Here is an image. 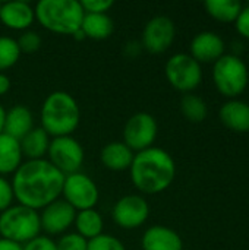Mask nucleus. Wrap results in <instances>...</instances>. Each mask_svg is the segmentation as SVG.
I'll return each instance as SVG.
<instances>
[{
	"label": "nucleus",
	"mask_w": 249,
	"mask_h": 250,
	"mask_svg": "<svg viewBox=\"0 0 249 250\" xmlns=\"http://www.w3.org/2000/svg\"><path fill=\"white\" fill-rule=\"evenodd\" d=\"M4 116H6V110L3 108V105L0 104V133H3V125H4Z\"/></svg>",
	"instance_id": "nucleus-37"
},
{
	"label": "nucleus",
	"mask_w": 249,
	"mask_h": 250,
	"mask_svg": "<svg viewBox=\"0 0 249 250\" xmlns=\"http://www.w3.org/2000/svg\"><path fill=\"white\" fill-rule=\"evenodd\" d=\"M51 138L41 127H34L19 142L22 155L26 160H43L47 155Z\"/></svg>",
	"instance_id": "nucleus-21"
},
{
	"label": "nucleus",
	"mask_w": 249,
	"mask_h": 250,
	"mask_svg": "<svg viewBox=\"0 0 249 250\" xmlns=\"http://www.w3.org/2000/svg\"><path fill=\"white\" fill-rule=\"evenodd\" d=\"M76 41H82V40H85V35H84V32L81 31V29H78L73 35H72Z\"/></svg>",
	"instance_id": "nucleus-38"
},
{
	"label": "nucleus",
	"mask_w": 249,
	"mask_h": 250,
	"mask_svg": "<svg viewBox=\"0 0 249 250\" xmlns=\"http://www.w3.org/2000/svg\"><path fill=\"white\" fill-rule=\"evenodd\" d=\"M164 72L170 85L182 92L195 89L203 79L200 63L191 54L185 53L172 56L164 66Z\"/></svg>",
	"instance_id": "nucleus-9"
},
{
	"label": "nucleus",
	"mask_w": 249,
	"mask_h": 250,
	"mask_svg": "<svg viewBox=\"0 0 249 250\" xmlns=\"http://www.w3.org/2000/svg\"><path fill=\"white\" fill-rule=\"evenodd\" d=\"M22 250H57V248H56V242L51 237L45 234H40L31 242L25 243L22 246Z\"/></svg>",
	"instance_id": "nucleus-32"
},
{
	"label": "nucleus",
	"mask_w": 249,
	"mask_h": 250,
	"mask_svg": "<svg viewBox=\"0 0 249 250\" xmlns=\"http://www.w3.org/2000/svg\"><path fill=\"white\" fill-rule=\"evenodd\" d=\"M18 45H19V50L21 53H26V54H31V53H35L40 50L41 47V37L35 32V31H23L21 34V37L16 40Z\"/></svg>",
	"instance_id": "nucleus-28"
},
{
	"label": "nucleus",
	"mask_w": 249,
	"mask_h": 250,
	"mask_svg": "<svg viewBox=\"0 0 249 250\" xmlns=\"http://www.w3.org/2000/svg\"><path fill=\"white\" fill-rule=\"evenodd\" d=\"M135 152L131 151V148H128L123 142L114 141L103 146L100 152V161L112 171H123L129 170Z\"/></svg>",
	"instance_id": "nucleus-18"
},
{
	"label": "nucleus",
	"mask_w": 249,
	"mask_h": 250,
	"mask_svg": "<svg viewBox=\"0 0 249 250\" xmlns=\"http://www.w3.org/2000/svg\"><path fill=\"white\" fill-rule=\"evenodd\" d=\"M142 250H183L181 236L164 226H153L145 230L141 239Z\"/></svg>",
	"instance_id": "nucleus-15"
},
{
	"label": "nucleus",
	"mask_w": 249,
	"mask_h": 250,
	"mask_svg": "<svg viewBox=\"0 0 249 250\" xmlns=\"http://www.w3.org/2000/svg\"><path fill=\"white\" fill-rule=\"evenodd\" d=\"M32 129H34V116L28 107L18 104L6 111L3 133L21 141Z\"/></svg>",
	"instance_id": "nucleus-17"
},
{
	"label": "nucleus",
	"mask_w": 249,
	"mask_h": 250,
	"mask_svg": "<svg viewBox=\"0 0 249 250\" xmlns=\"http://www.w3.org/2000/svg\"><path fill=\"white\" fill-rule=\"evenodd\" d=\"M0 250H22V245H18L12 240L0 237Z\"/></svg>",
	"instance_id": "nucleus-36"
},
{
	"label": "nucleus",
	"mask_w": 249,
	"mask_h": 250,
	"mask_svg": "<svg viewBox=\"0 0 249 250\" xmlns=\"http://www.w3.org/2000/svg\"><path fill=\"white\" fill-rule=\"evenodd\" d=\"M21 54L22 53L15 38L0 35V72L13 67L18 63Z\"/></svg>",
	"instance_id": "nucleus-26"
},
{
	"label": "nucleus",
	"mask_w": 249,
	"mask_h": 250,
	"mask_svg": "<svg viewBox=\"0 0 249 250\" xmlns=\"http://www.w3.org/2000/svg\"><path fill=\"white\" fill-rule=\"evenodd\" d=\"M181 110L182 114L185 116L186 120L192 122V123H200L207 117V104L205 101L194 94H186L182 101H181Z\"/></svg>",
	"instance_id": "nucleus-25"
},
{
	"label": "nucleus",
	"mask_w": 249,
	"mask_h": 250,
	"mask_svg": "<svg viewBox=\"0 0 249 250\" xmlns=\"http://www.w3.org/2000/svg\"><path fill=\"white\" fill-rule=\"evenodd\" d=\"M87 250H126V248L117 237L103 233L98 237L88 240Z\"/></svg>",
	"instance_id": "nucleus-27"
},
{
	"label": "nucleus",
	"mask_w": 249,
	"mask_h": 250,
	"mask_svg": "<svg viewBox=\"0 0 249 250\" xmlns=\"http://www.w3.org/2000/svg\"><path fill=\"white\" fill-rule=\"evenodd\" d=\"M47 155V161L65 176L81 171L85 160L84 148L73 136L51 138Z\"/></svg>",
	"instance_id": "nucleus-8"
},
{
	"label": "nucleus",
	"mask_w": 249,
	"mask_h": 250,
	"mask_svg": "<svg viewBox=\"0 0 249 250\" xmlns=\"http://www.w3.org/2000/svg\"><path fill=\"white\" fill-rule=\"evenodd\" d=\"M35 19L50 32L73 35L81 29L85 12L78 0H41L34 7Z\"/></svg>",
	"instance_id": "nucleus-4"
},
{
	"label": "nucleus",
	"mask_w": 249,
	"mask_h": 250,
	"mask_svg": "<svg viewBox=\"0 0 249 250\" xmlns=\"http://www.w3.org/2000/svg\"><path fill=\"white\" fill-rule=\"evenodd\" d=\"M158 126L150 113L139 111L132 114L123 127V144L131 148L135 154L139 151H144L147 148H151L156 138H157Z\"/></svg>",
	"instance_id": "nucleus-10"
},
{
	"label": "nucleus",
	"mask_w": 249,
	"mask_h": 250,
	"mask_svg": "<svg viewBox=\"0 0 249 250\" xmlns=\"http://www.w3.org/2000/svg\"><path fill=\"white\" fill-rule=\"evenodd\" d=\"M62 198L78 212L95 208L100 192L95 182L90 176L78 171L65 176Z\"/></svg>",
	"instance_id": "nucleus-7"
},
{
	"label": "nucleus",
	"mask_w": 249,
	"mask_h": 250,
	"mask_svg": "<svg viewBox=\"0 0 249 250\" xmlns=\"http://www.w3.org/2000/svg\"><path fill=\"white\" fill-rule=\"evenodd\" d=\"M73 226L76 229L75 233L88 242V240H92V239L98 237L100 234H103L104 220H103L101 214L95 208H92V209L78 211Z\"/></svg>",
	"instance_id": "nucleus-22"
},
{
	"label": "nucleus",
	"mask_w": 249,
	"mask_h": 250,
	"mask_svg": "<svg viewBox=\"0 0 249 250\" xmlns=\"http://www.w3.org/2000/svg\"><path fill=\"white\" fill-rule=\"evenodd\" d=\"M0 6H1V3H0Z\"/></svg>",
	"instance_id": "nucleus-39"
},
{
	"label": "nucleus",
	"mask_w": 249,
	"mask_h": 250,
	"mask_svg": "<svg viewBox=\"0 0 249 250\" xmlns=\"http://www.w3.org/2000/svg\"><path fill=\"white\" fill-rule=\"evenodd\" d=\"M10 89V79L7 75H4L3 72H0V97L6 95Z\"/></svg>",
	"instance_id": "nucleus-35"
},
{
	"label": "nucleus",
	"mask_w": 249,
	"mask_h": 250,
	"mask_svg": "<svg viewBox=\"0 0 249 250\" xmlns=\"http://www.w3.org/2000/svg\"><path fill=\"white\" fill-rule=\"evenodd\" d=\"M144 48H142V45H141V42L139 41H129V42H126L125 44V48H123V51H125V56L126 57H129V59H135V57H138L139 54H141V51H142Z\"/></svg>",
	"instance_id": "nucleus-34"
},
{
	"label": "nucleus",
	"mask_w": 249,
	"mask_h": 250,
	"mask_svg": "<svg viewBox=\"0 0 249 250\" xmlns=\"http://www.w3.org/2000/svg\"><path fill=\"white\" fill-rule=\"evenodd\" d=\"M40 212L28 207L15 204L0 212V237L25 245L40 236Z\"/></svg>",
	"instance_id": "nucleus-5"
},
{
	"label": "nucleus",
	"mask_w": 249,
	"mask_h": 250,
	"mask_svg": "<svg viewBox=\"0 0 249 250\" xmlns=\"http://www.w3.org/2000/svg\"><path fill=\"white\" fill-rule=\"evenodd\" d=\"M113 0H82L81 6L85 13H107L113 7Z\"/></svg>",
	"instance_id": "nucleus-31"
},
{
	"label": "nucleus",
	"mask_w": 249,
	"mask_h": 250,
	"mask_svg": "<svg viewBox=\"0 0 249 250\" xmlns=\"http://www.w3.org/2000/svg\"><path fill=\"white\" fill-rule=\"evenodd\" d=\"M13 201H15V196H13L12 183L6 177L0 176V212L12 207Z\"/></svg>",
	"instance_id": "nucleus-30"
},
{
	"label": "nucleus",
	"mask_w": 249,
	"mask_h": 250,
	"mask_svg": "<svg viewBox=\"0 0 249 250\" xmlns=\"http://www.w3.org/2000/svg\"><path fill=\"white\" fill-rule=\"evenodd\" d=\"M65 174L45 158L26 160L13 173L12 189L19 205L41 211L48 204L60 199Z\"/></svg>",
	"instance_id": "nucleus-1"
},
{
	"label": "nucleus",
	"mask_w": 249,
	"mask_h": 250,
	"mask_svg": "<svg viewBox=\"0 0 249 250\" xmlns=\"http://www.w3.org/2000/svg\"><path fill=\"white\" fill-rule=\"evenodd\" d=\"M213 79L223 95L236 97L247 88L248 70L245 63L236 56H222L214 64Z\"/></svg>",
	"instance_id": "nucleus-6"
},
{
	"label": "nucleus",
	"mask_w": 249,
	"mask_h": 250,
	"mask_svg": "<svg viewBox=\"0 0 249 250\" xmlns=\"http://www.w3.org/2000/svg\"><path fill=\"white\" fill-rule=\"evenodd\" d=\"M207 12L217 21L230 22L236 21L242 6L236 0H207L205 1Z\"/></svg>",
	"instance_id": "nucleus-24"
},
{
	"label": "nucleus",
	"mask_w": 249,
	"mask_h": 250,
	"mask_svg": "<svg viewBox=\"0 0 249 250\" xmlns=\"http://www.w3.org/2000/svg\"><path fill=\"white\" fill-rule=\"evenodd\" d=\"M223 125L235 132H249V104L244 101H229L220 110Z\"/></svg>",
	"instance_id": "nucleus-20"
},
{
	"label": "nucleus",
	"mask_w": 249,
	"mask_h": 250,
	"mask_svg": "<svg viewBox=\"0 0 249 250\" xmlns=\"http://www.w3.org/2000/svg\"><path fill=\"white\" fill-rule=\"evenodd\" d=\"M35 21L34 7L22 0H13L1 3L0 6V22L15 31H28Z\"/></svg>",
	"instance_id": "nucleus-14"
},
{
	"label": "nucleus",
	"mask_w": 249,
	"mask_h": 250,
	"mask_svg": "<svg viewBox=\"0 0 249 250\" xmlns=\"http://www.w3.org/2000/svg\"><path fill=\"white\" fill-rule=\"evenodd\" d=\"M150 215V205L141 195L122 196L112 209L114 224L123 230H135L141 227Z\"/></svg>",
	"instance_id": "nucleus-11"
},
{
	"label": "nucleus",
	"mask_w": 249,
	"mask_h": 250,
	"mask_svg": "<svg viewBox=\"0 0 249 250\" xmlns=\"http://www.w3.org/2000/svg\"><path fill=\"white\" fill-rule=\"evenodd\" d=\"M176 28L170 18L167 16H154L151 18L141 35V45L144 50L153 54H161L166 50L170 48V45L175 41Z\"/></svg>",
	"instance_id": "nucleus-12"
},
{
	"label": "nucleus",
	"mask_w": 249,
	"mask_h": 250,
	"mask_svg": "<svg viewBox=\"0 0 249 250\" xmlns=\"http://www.w3.org/2000/svg\"><path fill=\"white\" fill-rule=\"evenodd\" d=\"M76 217V211L63 199H57L48 204L40 212L41 231L47 236H59L68 233V230L73 226Z\"/></svg>",
	"instance_id": "nucleus-13"
},
{
	"label": "nucleus",
	"mask_w": 249,
	"mask_h": 250,
	"mask_svg": "<svg viewBox=\"0 0 249 250\" xmlns=\"http://www.w3.org/2000/svg\"><path fill=\"white\" fill-rule=\"evenodd\" d=\"M113 29V19L107 13H85L81 23V31L85 38L91 40H106L112 35Z\"/></svg>",
	"instance_id": "nucleus-23"
},
{
	"label": "nucleus",
	"mask_w": 249,
	"mask_h": 250,
	"mask_svg": "<svg viewBox=\"0 0 249 250\" xmlns=\"http://www.w3.org/2000/svg\"><path fill=\"white\" fill-rule=\"evenodd\" d=\"M22 163L21 142L6 133H0V176L13 174Z\"/></svg>",
	"instance_id": "nucleus-19"
},
{
	"label": "nucleus",
	"mask_w": 249,
	"mask_h": 250,
	"mask_svg": "<svg viewBox=\"0 0 249 250\" xmlns=\"http://www.w3.org/2000/svg\"><path fill=\"white\" fill-rule=\"evenodd\" d=\"M129 171L134 186L141 193L157 195L173 183L176 164L167 151L151 146L134 155Z\"/></svg>",
	"instance_id": "nucleus-2"
},
{
	"label": "nucleus",
	"mask_w": 249,
	"mask_h": 250,
	"mask_svg": "<svg viewBox=\"0 0 249 250\" xmlns=\"http://www.w3.org/2000/svg\"><path fill=\"white\" fill-rule=\"evenodd\" d=\"M57 250H87L88 242L76 233H65L56 242Z\"/></svg>",
	"instance_id": "nucleus-29"
},
{
	"label": "nucleus",
	"mask_w": 249,
	"mask_h": 250,
	"mask_svg": "<svg viewBox=\"0 0 249 250\" xmlns=\"http://www.w3.org/2000/svg\"><path fill=\"white\" fill-rule=\"evenodd\" d=\"M236 29L241 35L249 38V6L244 7L236 18Z\"/></svg>",
	"instance_id": "nucleus-33"
},
{
	"label": "nucleus",
	"mask_w": 249,
	"mask_h": 250,
	"mask_svg": "<svg viewBox=\"0 0 249 250\" xmlns=\"http://www.w3.org/2000/svg\"><path fill=\"white\" fill-rule=\"evenodd\" d=\"M225 51V42L223 40L210 31L200 32L195 35V38L191 42V56L200 63V62H217Z\"/></svg>",
	"instance_id": "nucleus-16"
},
{
	"label": "nucleus",
	"mask_w": 249,
	"mask_h": 250,
	"mask_svg": "<svg viewBox=\"0 0 249 250\" xmlns=\"http://www.w3.org/2000/svg\"><path fill=\"white\" fill-rule=\"evenodd\" d=\"M41 129L50 138L72 136L81 122V110L76 100L66 91L48 94L41 105Z\"/></svg>",
	"instance_id": "nucleus-3"
}]
</instances>
